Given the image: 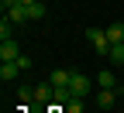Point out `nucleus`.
I'll list each match as a JSON object with an SVG mask.
<instances>
[{
    "label": "nucleus",
    "mask_w": 124,
    "mask_h": 113,
    "mask_svg": "<svg viewBox=\"0 0 124 113\" xmlns=\"http://www.w3.org/2000/svg\"><path fill=\"white\" fill-rule=\"evenodd\" d=\"M107 58H110L114 65H124V41H121V45H110V52H107Z\"/></svg>",
    "instance_id": "11"
},
{
    "label": "nucleus",
    "mask_w": 124,
    "mask_h": 113,
    "mask_svg": "<svg viewBox=\"0 0 124 113\" xmlns=\"http://www.w3.org/2000/svg\"><path fill=\"white\" fill-rule=\"evenodd\" d=\"M97 86H100V89H121V86H117V75H114L110 69H103V72L97 75Z\"/></svg>",
    "instance_id": "8"
},
{
    "label": "nucleus",
    "mask_w": 124,
    "mask_h": 113,
    "mask_svg": "<svg viewBox=\"0 0 124 113\" xmlns=\"http://www.w3.org/2000/svg\"><path fill=\"white\" fill-rule=\"evenodd\" d=\"M48 82H52L55 89H69V82H72V72H69V69H52Z\"/></svg>",
    "instance_id": "2"
},
{
    "label": "nucleus",
    "mask_w": 124,
    "mask_h": 113,
    "mask_svg": "<svg viewBox=\"0 0 124 113\" xmlns=\"http://www.w3.org/2000/svg\"><path fill=\"white\" fill-rule=\"evenodd\" d=\"M17 75H21V65H17V62H4V65H0V79H4V82H14Z\"/></svg>",
    "instance_id": "7"
},
{
    "label": "nucleus",
    "mask_w": 124,
    "mask_h": 113,
    "mask_svg": "<svg viewBox=\"0 0 124 113\" xmlns=\"http://www.w3.org/2000/svg\"><path fill=\"white\" fill-rule=\"evenodd\" d=\"M48 100H55V86H52V82L35 86V103H48Z\"/></svg>",
    "instance_id": "9"
},
{
    "label": "nucleus",
    "mask_w": 124,
    "mask_h": 113,
    "mask_svg": "<svg viewBox=\"0 0 124 113\" xmlns=\"http://www.w3.org/2000/svg\"><path fill=\"white\" fill-rule=\"evenodd\" d=\"M86 38H90V45H93V48H97V55H107V52H110L107 31H100V27H90V31H86Z\"/></svg>",
    "instance_id": "1"
},
{
    "label": "nucleus",
    "mask_w": 124,
    "mask_h": 113,
    "mask_svg": "<svg viewBox=\"0 0 124 113\" xmlns=\"http://www.w3.org/2000/svg\"><path fill=\"white\" fill-rule=\"evenodd\" d=\"M66 110H69V113H79V110H83V96H76V93H72V96H69V103H66Z\"/></svg>",
    "instance_id": "14"
},
{
    "label": "nucleus",
    "mask_w": 124,
    "mask_h": 113,
    "mask_svg": "<svg viewBox=\"0 0 124 113\" xmlns=\"http://www.w3.org/2000/svg\"><path fill=\"white\" fill-rule=\"evenodd\" d=\"M17 65H21V72H28V69H31V58H28V55H21V58H17Z\"/></svg>",
    "instance_id": "16"
},
{
    "label": "nucleus",
    "mask_w": 124,
    "mask_h": 113,
    "mask_svg": "<svg viewBox=\"0 0 124 113\" xmlns=\"http://www.w3.org/2000/svg\"><path fill=\"white\" fill-rule=\"evenodd\" d=\"M28 17H31V21H41V17H45V4H41V0L28 7Z\"/></svg>",
    "instance_id": "13"
},
{
    "label": "nucleus",
    "mask_w": 124,
    "mask_h": 113,
    "mask_svg": "<svg viewBox=\"0 0 124 113\" xmlns=\"http://www.w3.org/2000/svg\"><path fill=\"white\" fill-rule=\"evenodd\" d=\"M4 17H7V21H14V24H28V21H31V17H28V7H21V4H10Z\"/></svg>",
    "instance_id": "5"
},
{
    "label": "nucleus",
    "mask_w": 124,
    "mask_h": 113,
    "mask_svg": "<svg viewBox=\"0 0 124 113\" xmlns=\"http://www.w3.org/2000/svg\"><path fill=\"white\" fill-rule=\"evenodd\" d=\"M0 58H4V62H17L21 58V48H17V41H0Z\"/></svg>",
    "instance_id": "4"
},
{
    "label": "nucleus",
    "mask_w": 124,
    "mask_h": 113,
    "mask_svg": "<svg viewBox=\"0 0 124 113\" xmlns=\"http://www.w3.org/2000/svg\"><path fill=\"white\" fill-rule=\"evenodd\" d=\"M117 96H121V89H100V93H97V106H100V110H110V106L117 103Z\"/></svg>",
    "instance_id": "6"
},
{
    "label": "nucleus",
    "mask_w": 124,
    "mask_h": 113,
    "mask_svg": "<svg viewBox=\"0 0 124 113\" xmlns=\"http://www.w3.org/2000/svg\"><path fill=\"white\" fill-rule=\"evenodd\" d=\"M107 31V41L110 45H121L124 41V24H110V27H103Z\"/></svg>",
    "instance_id": "10"
},
{
    "label": "nucleus",
    "mask_w": 124,
    "mask_h": 113,
    "mask_svg": "<svg viewBox=\"0 0 124 113\" xmlns=\"http://www.w3.org/2000/svg\"><path fill=\"white\" fill-rule=\"evenodd\" d=\"M17 4H21V7H31V4H38V0H17Z\"/></svg>",
    "instance_id": "17"
},
{
    "label": "nucleus",
    "mask_w": 124,
    "mask_h": 113,
    "mask_svg": "<svg viewBox=\"0 0 124 113\" xmlns=\"http://www.w3.org/2000/svg\"><path fill=\"white\" fill-rule=\"evenodd\" d=\"M17 100H21V103H31V100H35V89L21 86V89H17Z\"/></svg>",
    "instance_id": "15"
},
{
    "label": "nucleus",
    "mask_w": 124,
    "mask_h": 113,
    "mask_svg": "<svg viewBox=\"0 0 124 113\" xmlns=\"http://www.w3.org/2000/svg\"><path fill=\"white\" fill-rule=\"evenodd\" d=\"M10 38H14V21L4 17V21H0V41H10Z\"/></svg>",
    "instance_id": "12"
},
{
    "label": "nucleus",
    "mask_w": 124,
    "mask_h": 113,
    "mask_svg": "<svg viewBox=\"0 0 124 113\" xmlns=\"http://www.w3.org/2000/svg\"><path fill=\"white\" fill-rule=\"evenodd\" d=\"M69 89H72L76 96H83V100H86V96H90V79H86L83 72H72V82H69Z\"/></svg>",
    "instance_id": "3"
}]
</instances>
